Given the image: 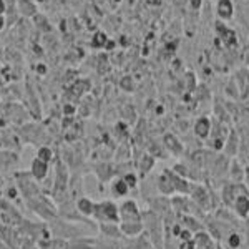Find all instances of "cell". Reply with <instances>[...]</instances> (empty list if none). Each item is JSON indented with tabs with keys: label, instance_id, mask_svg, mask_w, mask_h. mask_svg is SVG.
Segmentation results:
<instances>
[{
	"label": "cell",
	"instance_id": "44dd1931",
	"mask_svg": "<svg viewBox=\"0 0 249 249\" xmlns=\"http://www.w3.org/2000/svg\"><path fill=\"white\" fill-rule=\"evenodd\" d=\"M34 2H37V3H38V5H40V3H45V2H47V0H34Z\"/></svg>",
	"mask_w": 249,
	"mask_h": 249
},
{
	"label": "cell",
	"instance_id": "e0dca14e",
	"mask_svg": "<svg viewBox=\"0 0 249 249\" xmlns=\"http://www.w3.org/2000/svg\"><path fill=\"white\" fill-rule=\"evenodd\" d=\"M239 244H241V236L236 234V232H232L230 236V246L232 249H236V248H239Z\"/></svg>",
	"mask_w": 249,
	"mask_h": 249
},
{
	"label": "cell",
	"instance_id": "7a4b0ae2",
	"mask_svg": "<svg viewBox=\"0 0 249 249\" xmlns=\"http://www.w3.org/2000/svg\"><path fill=\"white\" fill-rule=\"evenodd\" d=\"M216 17L221 22H230V20L234 18L236 15V5L234 0H218L216 2Z\"/></svg>",
	"mask_w": 249,
	"mask_h": 249
},
{
	"label": "cell",
	"instance_id": "ac0fdd59",
	"mask_svg": "<svg viewBox=\"0 0 249 249\" xmlns=\"http://www.w3.org/2000/svg\"><path fill=\"white\" fill-rule=\"evenodd\" d=\"M123 179H124V183H126L130 188L136 186V176L133 175V173H128V175H124V176H123Z\"/></svg>",
	"mask_w": 249,
	"mask_h": 249
},
{
	"label": "cell",
	"instance_id": "277c9868",
	"mask_svg": "<svg viewBox=\"0 0 249 249\" xmlns=\"http://www.w3.org/2000/svg\"><path fill=\"white\" fill-rule=\"evenodd\" d=\"M5 20H7V29H12L18 23V20L22 18L20 17V12L17 7V0H5Z\"/></svg>",
	"mask_w": 249,
	"mask_h": 249
},
{
	"label": "cell",
	"instance_id": "9a60e30c",
	"mask_svg": "<svg viewBox=\"0 0 249 249\" xmlns=\"http://www.w3.org/2000/svg\"><path fill=\"white\" fill-rule=\"evenodd\" d=\"M52 156H53V153H52V150L48 146H40L38 150H37V158L42 160V161L50 163L52 161Z\"/></svg>",
	"mask_w": 249,
	"mask_h": 249
},
{
	"label": "cell",
	"instance_id": "7c38bea8",
	"mask_svg": "<svg viewBox=\"0 0 249 249\" xmlns=\"http://www.w3.org/2000/svg\"><path fill=\"white\" fill-rule=\"evenodd\" d=\"M77 208H78V211L85 216H93V213H95V203L90 201L88 198H80L77 201Z\"/></svg>",
	"mask_w": 249,
	"mask_h": 249
},
{
	"label": "cell",
	"instance_id": "52a82bcc",
	"mask_svg": "<svg viewBox=\"0 0 249 249\" xmlns=\"http://www.w3.org/2000/svg\"><path fill=\"white\" fill-rule=\"evenodd\" d=\"M32 23H34V29L37 30L38 34H50V32L53 30L50 20H48L47 15L42 14V12H38V14L32 18Z\"/></svg>",
	"mask_w": 249,
	"mask_h": 249
},
{
	"label": "cell",
	"instance_id": "ffe728a7",
	"mask_svg": "<svg viewBox=\"0 0 249 249\" xmlns=\"http://www.w3.org/2000/svg\"><path fill=\"white\" fill-rule=\"evenodd\" d=\"M7 5H5V0H0V15H5Z\"/></svg>",
	"mask_w": 249,
	"mask_h": 249
},
{
	"label": "cell",
	"instance_id": "5bb4252c",
	"mask_svg": "<svg viewBox=\"0 0 249 249\" xmlns=\"http://www.w3.org/2000/svg\"><path fill=\"white\" fill-rule=\"evenodd\" d=\"M120 228H122V231L128 236L138 234V232L142 231V224H140V221H128V223H122V226Z\"/></svg>",
	"mask_w": 249,
	"mask_h": 249
},
{
	"label": "cell",
	"instance_id": "8992f818",
	"mask_svg": "<svg viewBox=\"0 0 249 249\" xmlns=\"http://www.w3.org/2000/svg\"><path fill=\"white\" fill-rule=\"evenodd\" d=\"M216 32H218L221 40H223L228 47L234 45V43L238 42V40H236V32L232 29H230V27L226 25V22H221V20H218V22H216Z\"/></svg>",
	"mask_w": 249,
	"mask_h": 249
},
{
	"label": "cell",
	"instance_id": "2e32d148",
	"mask_svg": "<svg viewBox=\"0 0 249 249\" xmlns=\"http://www.w3.org/2000/svg\"><path fill=\"white\" fill-rule=\"evenodd\" d=\"M203 3H204V0H188V7H190L191 10H195V12L201 10Z\"/></svg>",
	"mask_w": 249,
	"mask_h": 249
},
{
	"label": "cell",
	"instance_id": "7402d4cb",
	"mask_svg": "<svg viewBox=\"0 0 249 249\" xmlns=\"http://www.w3.org/2000/svg\"><path fill=\"white\" fill-rule=\"evenodd\" d=\"M241 2H244V3H249V0H241Z\"/></svg>",
	"mask_w": 249,
	"mask_h": 249
},
{
	"label": "cell",
	"instance_id": "8fae6325",
	"mask_svg": "<svg viewBox=\"0 0 249 249\" xmlns=\"http://www.w3.org/2000/svg\"><path fill=\"white\" fill-rule=\"evenodd\" d=\"M128 191H130V186L124 183L123 178L115 179V181L111 183V193H113V196H116V198H120V196H126Z\"/></svg>",
	"mask_w": 249,
	"mask_h": 249
},
{
	"label": "cell",
	"instance_id": "5b68a950",
	"mask_svg": "<svg viewBox=\"0 0 249 249\" xmlns=\"http://www.w3.org/2000/svg\"><path fill=\"white\" fill-rule=\"evenodd\" d=\"M17 7L20 12V17L23 18H34L38 14V3L34 0H17Z\"/></svg>",
	"mask_w": 249,
	"mask_h": 249
},
{
	"label": "cell",
	"instance_id": "d6986e66",
	"mask_svg": "<svg viewBox=\"0 0 249 249\" xmlns=\"http://www.w3.org/2000/svg\"><path fill=\"white\" fill-rule=\"evenodd\" d=\"M7 29V20H5V15H0V32Z\"/></svg>",
	"mask_w": 249,
	"mask_h": 249
},
{
	"label": "cell",
	"instance_id": "6da1fadb",
	"mask_svg": "<svg viewBox=\"0 0 249 249\" xmlns=\"http://www.w3.org/2000/svg\"><path fill=\"white\" fill-rule=\"evenodd\" d=\"M93 216L98 221H105V223H120V206H116L113 201H102L95 204Z\"/></svg>",
	"mask_w": 249,
	"mask_h": 249
},
{
	"label": "cell",
	"instance_id": "30bf717a",
	"mask_svg": "<svg viewBox=\"0 0 249 249\" xmlns=\"http://www.w3.org/2000/svg\"><path fill=\"white\" fill-rule=\"evenodd\" d=\"M234 211L238 213L241 218H246L249 214V195L244 193V195H238L234 198Z\"/></svg>",
	"mask_w": 249,
	"mask_h": 249
},
{
	"label": "cell",
	"instance_id": "9c48e42d",
	"mask_svg": "<svg viewBox=\"0 0 249 249\" xmlns=\"http://www.w3.org/2000/svg\"><path fill=\"white\" fill-rule=\"evenodd\" d=\"M30 175L34 176L37 181H42V179L47 178V175H48V163L35 158L30 164Z\"/></svg>",
	"mask_w": 249,
	"mask_h": 249
},
{
	"label": "cell",
	"instance_id": "3957f363",
	"mask_svg": "<svg viewBox=\"0 0 249 249\" xmlns=\"http://www.w3.org/2000/svg\"><path fill=\"white\" fill-rule=\"evenodd\" d=\"M120 219H122V223L140 221V210L133 199H126V201L120 206Z\"/></svg>",
	"mask_w": 249,
	"mask_h": 249
},
{
	"label": "cell",
	"instance_id": "ba28073f",
	"mask_svg": "<svg viewBox=\"0 0 249 249\" xmlns=\"http://www.w3.org/2000/svg\"><path fill=\"white\" fill-rule=\"evenodd\" d=\"M211 120L208 118V116H201V118L196 120L195 123V135L198 136V138H208V136L211 135Z\"/></svg>",
	"mask_w": 249,
	"mask_h": 249
},
{
	"label": "cell",
	"instance_id": "4fadbf2b",
	"mask_svg": "<svg viewBox=\"0 0 249 249\" xmlns=\"http://www.w3.org/2000/svg\"><path fill=\"white\" fill-rule=\"evenodd\" d=\"M108 40H110V38L107 37L105 32L98 30V32H95V35L91 37V40H90V47H91V48H105V47H107V43H108Z\"/></svg>",
	"mask_w": 249,
	"mask_h": 249
}]
</instances>
